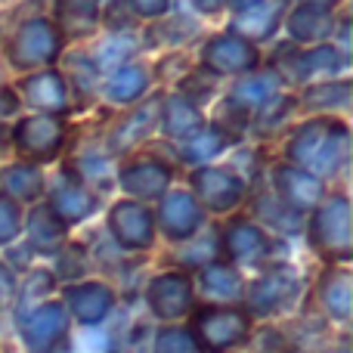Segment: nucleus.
Returning a JSON list of instances; mask_svg holds the SVG:
<instances>
[{
	"label": "nucleus",
	"instance_id": "f257e3e1",
	"mask_svg": "<svg viewBox=\"0 0 353 353\" xmlns=\"http://www.w3.org/2000/svg\"><path fill=\"white\" fill-rule=\"evenodd\" d=\"M195 332H199V344L205 350H226L236 347L248 335V316L239 310H205L195 319Z\"/></svg>",
	"mask_w": 353,
	"mask_h": 353
},
{
	"label": "nucleus",
	"instance_id": "f03ea898",
	"mask_svg": "<svg viewBox=\"0 0 353 353\" xmlns=\"http://www.w3.org/2000/svg\"><path fill=\"white\" fill-rule=\"evenodd\" d=\"M62 332H65V313L50 304L31 316L28 329H25V341L34 353H47L53 347V341H59Z\"/></svg>",
	"mask_w": 353,
	"mask_h": 353
},
{
	"label": "nucleus",
	"instance_id": "7ed1b4c3",
	"mask_svg": "<svg viewBox=\"0 0 353 353\" xmlns=\"http://www.w3.org/2000/svg\"><path fill=\"white\" fill-rule=\"evenodd\" d=\"M152 307L159 316H176L189 307V282L180 279V276H161V279L152 282Z\"/></svg>",
	"mask_w": 353,
	"mask_h": 353
},
{
	"label": "nucleus",
	"instance_id": "20e7f679",
	"mask_svg": "<svg viewBox=\"0 0 353 353\" xmlns=\"http://www.w3.org/2000/svg\"><path fill=\"white\" fill-rule=\"evenodd\" d=\"M68 298H72L74 313H78L84 323H97V319H103L105 313H109V307H112V292H109V288H103V285L72 288V292H68Z\"/></svg>",
	"mask_w": 353,
	"mask_h": 353
},
{
	"label": "nucleus",
	"instance_id": "39448f33",
	"mask_svg": "<svg viewBox=\"0 0 353 353\" xmlns=\"http://www.w3.org/2000/svg\"><path fill=\"white\" fill-rule=\"evenodd\" d=\"M155 353H195V344L186 332L168 329L159 335V344H155Z\"/></svg>",
	"mask_w": 353,
	"mask_h": 353
},
{
	"label": "nucleus",
	"instance_id": "423d86ee",
	"mask_svg": "<svg viewBox=\"0 0 353 353\" xmlns=\"http://www.w3.org/2000/svg\"><path fill=\"white\" fill-rule=\"evenodd\" d=\"M350 288H347V279H335L332 282V288H325V304H329V310L335 313V316H347L350 310Z\"/></svg>",
	"mask_w": 353,
	"mask_h": 353
},
{
	"label": "nucleus",
	"instance_id": "0eeeda50",
	"mask_svg": "<svg viewBox=\"0 0 353 353\" xmlns=\"http://www.w3.org/2000/svg\"><path fill=\"white\" fill-rule=\"evenodd\" d=\"M208 282H211V292L214 294H236L239 292L236 273H230V270H223V267L208 270Z\"/></svg>",
	"mask_w": 353,
	"mask_h": 353
},
{
	"label": "nucleus",
	"instance_id": "6e6552de",
	"mask_svg": "<svg viewBox=\"0 0 353 353\" xmlns=\"http://www.w3.org/2000/svg\"><path fill=\"white\" fill-rule=\"evenodd\" d=\"M10 294H12V276L0 267V304H6V301H10Z\"/></svg>",
	"mask_w": 353,
	"mask_h": 353
}]
</instances>
